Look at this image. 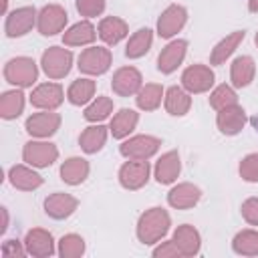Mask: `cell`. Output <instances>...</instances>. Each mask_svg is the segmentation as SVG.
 I'll use <instances>...</instances> for the list:
<instances>
[{
    "instance_id": "15",
    "label": "cell",
    "mask_w": 258,
    "mask_h": 258,
    "mask_svg": "<svg viewBox=\"0 0 258 258\" xmlns=\"http://www.w3.org/2000/svg\"><path fill=\"white\" fill-rule=\"evenodd\" d=\"M185 52H187V40L177 38V40L167 42V44L161 48L159 56H157V71L163 73V75L173 73V71L183 62Z\"/></svg>"
},
{
    "instance_id": "35",
    "label": "cell",
    "mask_w": 258,
    "mask_h": 258,
    "mask_svg": "<svg viewBox=\"0 0 258 258\" xmlns=\"http://www.w3.org/2000/svg\"><path fill=\"white\" fill-rule=\"evenodd\" d=\"M232 250L240 256H258V230H240L232 240Z\"/></svg>"
},
{
    "instance_id": "7",
    "label": "cell",
    "mask_w": 258,
    "mask_h": 258,
    "mask_svg": "<svg viewBox=\"0 0 258 258\" xmlns=\"http://www.w3.org/2000/svg\"><path fill=\"white\" fill-rule=\"evenodd\" d=\"M67 20H69V14L60 4H46L38 10L36 28L42 36H54L64 30Z\"/></svg>"
},
{
    "instance_id": "8",
    "label": "cell",
    "mask_w": 258,
    "mask_h": 258,
    "mask_svg": "<svg viewBox=\"0 0 258 258\" xmlns=\"http://www.w3.org/2000/svg\"><path fill=\"white\" fill-rule=\"evenodd\" d=\"M38 12L34 10V6H20L12 12L6 14V22H4V32L8 38H18L24 36L32 30V26L36 24Z\"/></svg>"
},
{
    "instance_id": "27",
    "label": "cell",
    "mask_w": 258,
    "mask_h": 258,
    "mask_svg": "<svg viewBox=\"0 0 258 258\" xmlns=\"http://www.w3.org/2000/svg\"><path fill=\"white\" fill-rule=\"evenodd\" d=\"M139 123V113L133 109H119L109 125V131L115 139H125L129 137V133H133V129Z\"/></svg>"
},
{
    "instance_id": "19",
    "label": "cell",
    "mask_w": 258,
    "mask_h": 258,
    "mask_svg": "<svg viewBox=\"0 0 258 258\" xmlns=\"http://www.w3.org/2000/svg\"><path fill=\"white\" fill-rule=\"evenodd\" d=\"M24 246L28 250L30 256H36V258H46V256H52L54 254V240H52V234L48 230H42V228H32L26 232V238H24Z\"/></svg>"
},
{
    "instance_id": "34",
    "label": "cell",
    "mask_w": 258,
    "mask_h": 258,
    "mask_svg": "<svg viewBox=\"0 0 258 258\" xmlns=\"http://www.w3.org/2000/svg\"><path fill=\"white\" fill-rule=\"evenodd\" d=\"M22 111H24V93L20 89L2 93V97H0V117L2 119H6V121L16 119Z\"/></svg>"
},
{
    "instance_id": "17",
    "label": "cell",
    "mask_w": 258,
    "mask_h": 258,
    "mask_svg": "<svg viewBox=\"0 0 258 258\" xmlns=\"http://www.w3.org/2000/svg\"><path fill=\"white\" fill-rule=\"evenodd\" d=\"M77 208H79V200L71 194H64V191H54L44 200V212L52 220L69 218V216L75 214Z\"/></svg>"
},
{
    "instance_id": "32",
    "label": "cell",
    "mask_w": 258,
    "mask_h": 258,
    "mask_svg": "<svg viewBox=\"0 0 258 258\" xmlns=\"http://www.w3.org/2000/svg\"><path fill=\"white\" fill-rule=\"evenodd\" d=\"M163 97H165V91H163L161 85L147 83V85H143L139 89V93L135 95V101H137V107L141 111H155L161 105Z\"/></svg>"
},
{
    "instance_id": "38",
    "label": "cell",
    "mask_w": 258,
    "mask_h": 258,
    "mask_svg": "<svg viewBox=\"0 0 258 258\" xmlns=\"http://www.w3.org/2000/svg\"><path fill=\"white\" fill-rule=\"evenodd\" d=\"M238 103V95L236 91L230 87V85H218L212 93H210V107L220 111L224 107H230V105H236Z\"/></svg>"
},
{
    "instance_id": "28",
    "label": "cell",
    "mask_w": 258,
    "mask_h": 258,
    "mask_svg": "<svg viewBox=\"0 0 258 258\" xmlns=\"http://www.w3.org/2000/svg\"><path fill=\"white\" fill-rule=\"evenodd\" d=\"M165 111L173 117H183L191 107V97L183 87H169L163 97Z\"/></svg>"
},
{
    "instance_id": "11",
    "label": "cell",
    "mask_w": 258,
    "mask_h": 258,
    "mask_svg": "<svg viewBox=\"0 0 258 258\" xmlns=\"http://www.w3.org/2000/svg\"><path fill=\"white\" fill-rule=\"evenodd\" d=\"M58 127H60V115L54 111L32 113L24 123L26 133L36 137V139H46V137L54 135L58 131Z\"/></svg>"
},
{
    "instance_id": "37",
    "label": "cell",
    "mask_w": 258,
    "mask_h": 258,
    "mask_svg": "<svg viewBox=\"0 0 258 258\" xmlns=\"http://www.w3.org/2000/svg\"><path fill=\"white\" fill-rule=\"evenodd\" d=\"M58 256L62 258H79L85 254V240L79 234H67L58 240Z\"/></svg>"
},
{
    "instance_id": "26",
    "label": "cell",
    "mask_w": 258,
    "mask_h": 258,
    "mask_svg": "<svg viewBox=\"0 0 258 258\" xmlns=\"http://www.w3.org/2000/svg\"><path fill=\"white\" fill-rule=\"evenodd\" d=\"M89 161L85 157H69L60 165V179L69 185H81L89 177Z\"/></svg>"
},
{
    "instance_id": "36",
    "label": "cell",
    "mask_w": 258,
    "mask_h": 258,
    "mask_svg": "<svg viewBox=\"0 0 258 258\" xmlns=\"http://www.w3.org/2000/svg\"><path fill=\"white\" fill-rule=\"evenodd\" d=\"M113 113V101L109 97H97L93 99L85 109V119L91 123H101Z\"/></svg>"
},
{
    "instance_id": "46",
    "label": "cell",
    "mask_w": 258,
    "mask_h": 258,
    "mask_svg": "<svg viewBox=\"0 0 258 258\" xmlns=\"http://www.w3.org/2000/svg\"><path fill=\"white\" fill-rule=\"evenodd\" d=\"M8 2H10V0H0V10H2V14H8Z\"/></svg>"
},
{
    "instance_id": "25",
    "label": "cell",
    "mask_w": 258,
    "mask_h": 258,
    "mask_svg": "<svg viewBox=\"0 0 258 258\" xmlns=\"http://www.w3.org/2000/svg\"><path fill=\"white\" fill-rule=\"evenodd\" d=\"M244 36H246L244 30H234V32L226 34V36L212 48V52H210V62H212V64H224V62L236 52V48L242 44Z\"/></svg>"
},
{
    "instance_id": "20",
    "label": "cell",
    "mask_w": 258,
    "mask_h": 258,
    "mask_svg": "<svg viewBox=\"0 0 258 258\" xmlns=\"http://www.w3.org/2000/svg\"><path fill=\"white\" fill-rule=\"evenodd\" d=\"M179 171H181V161H179V153L177 151L163 153L157 159L155 167H153V175H155L157 183H161V185L173 183L179 177Z\"/></svg>"
},
{
    "instance_id": "39",
    "label": "cell",
    "mask_w": 258,
    "mask_h": 258,
    "mask_svg": "<svg viewBox=\"0 0 258 258\" xmlns=\"http://www.w3.org/2000/svg\"><path fill=\"white\" fill-rule=\"evenodd\" d=\"M240 175L244 181L256 183L258 181V153H248L242 161H240Z\"/></svg>"
},
{
    "instance_id": "2",
    "label": "cell",
    "mask_w": 258,
    "mask_h": 258,
    "mask_svg": "<svg viewBox=\"0 0 258 258\" xmlns=\"http://www.w3.org/2000/svg\"><path fill=\"white\" fill-rule=\"evenodd\" d=\"M4 79L18 89L32 87L38 79V67L28 56H14L4 64Z\"/></svg>"
},
{
    "instance_id": "24",
    "label": "cell",
    "mask_w": 258,
    "mask_h": 258,
    "mask_svg": "<svg viewBox=\"0 0 258 258\" xmlns=\"http://www.w3.org/2000/svg\"><path fill=\"white\" fill-rule=\"evenodd\" d=\"M254 75H256V64H254L252 56L242 54V56H236L232 60V64H230V81H232L234 87H238V89L248 87L254 81Z\"/></svg>"
},
{
    "instance_id": "10",
    "label": "cell",
    "mask_w": 258,
    "mask_h": 258,
    "mask_svg": "<svg viewBox=\"0 0 258 258\" xmlns=\"http://www.w3.org/2000/svg\"><path fill=\"white\" fill-rule=\"evenodd\" d=\"M214 71L206 64H191L187 67L183 73H181V87L189 93V95H196V93H208L212 87H214Z\"/></svg>"
},
{
    "instance_id": "30",
    "label": "cell",
    "mask_w": 258,
    "mask_h": 258,
    "mask_svg": "<svg viewBox=\"0 0 258 258\" xmlns=\"http://www.w3.org/2000/svg\"><path fill=\"white\" fill-rule=\"evenodd\" d=\"M107 141V127L103 125H89L87 129H83V133L79 135V145L85 153H97L103 149Z\"/></svg>"
},
{
    "instance_id": "45",
    "label": "cell",
    "mask_w": 258,
    "mask_h": 258,
    "mask_svg": "<svg viewBox=\"0 0 258 258\" xmlns=\"http://www.w3.org/2000/svg\"><path fill=\"white\" fill-rule=\"evenodd\" d=\"M248 10L250 12H258V0H248Z\"/></svg>"
},
{
    "instance_id": "21",
    "label": "cell",
    "mask_w": 258,
    "mask_h": 258,
    "mask_svg": "<svg viewBox=\"0 0 258 258\" xmlns=\"http://www.w3.org/2000/svg\"><path fill=\"white\" fill-rule=\"evenodd\" d=\"M97 34L99 38L109 44V46H115L119 44L127 34H129V26L123 18L119 16H105L101 22H99V28H97Z\"/></svg>"
},
{
    "instance_id": "42",
    "label": "cell",
    "mask_w": 258,
    "mask_h": 258,
    "mask_svg": "<svg viewBox=\"0 0 258 258\" xmlns=\"http://www.w3.org/2000/svg\"><path fill=\"white\" fill-rule=\"evenodd\" d=\"M242 218L250 224V226H258V198H248L242 204Z\"/></svg>"
},
{
    "instance_id": "18",
    "label": "cell",
    "mask_w": 258,
    "mask_h": 258,
    "mask_svg": "<svg viewBox=\"0 0 258 258\" xmlns=\"http://www.w3.org/2000/svg\"><path fill=\"white\" fill-rule=\"evenodd\" d=\"M200 200H202V189L189 181L173 185L167 194V204L175 210H189V208L198 206Z\"/></svg>"
},
{
    "instance_id": "31",
    "label": "cell",
    "mask_w": 258,
    "mask_h": 258,
    "mask_svg": "<svg viewBox=\"0 0 258 258\" xmlns=\"http://www.w3.org/2000/svg\"><path fill=\"white\" fill-rule=\"evenodd\" d=\"M151 42H153V32L149 28H139L137 32H133L127 40V46H125V56L127 58H141L149 52L151 48Z\"/></svg>"
},
{
    "instance_id": "23",
    "label": "cell",
    "mask_w": 258,
    "mask_h": 258,
    "mask_svg": "<svg viewBox=\"0 0 258 258\" xmlns=\"http://www.w3.org/2000/svg\"><path fill=\"white\" fill-rule=\"evenodd\" d=\"M8 181L12 183V187L20 189V191H32L38 189L42 185V177L40 173H36L32 167L26 165H12L8 169Z\"/></svg>"
},
{
    "instance_id": "9",
    "label": "cell",
    "mask_w": 258,
    "mask_h": 258,
    "mask_svg": "<svg viewBox=\"0 0 258 258\" xmlns=\"http://www.w3.org/2000/svg\"><path fill=\"white\" fill-rule=\"evenodd\" d=\"M149 161L147 159H129L119 167V183L125 189H141L149 181Z\"/></svg>"
},
{
    "instance_id": "1",
    "label": "cell",
    "mask_w": 258,
    "mask_h": 258,
    "mask_svg": "<svg viewBox=\"0 0 258 258\" xmlns=\"http://www.w3.org/2000/svg\"><path fill=\"white\" fill-rule=\"evenodd\" d=\"M171 218L163 208H149L137 220V238L141 244L151 246L165 238L169 232Z\"/></svg>"
},
{
    "instance_id": "22",
    "label": "cell",
    "mask_w": 258,
    "mask_h": 258,
    "mask_svg": "<svg viewBox=\"0 0 258 258\" xmlns=\"http://www.w3.org/2000/svg\"><path fill=\"white\" fill-rule=\"evenodd\" d=\"M173 244L177 246V250L181 252V256H196L202 248V238H200V232L189 226V224H181L175 228L173 236H171Z\"/></svg>"
},
{
    "instance_id": "41",
    "label": "cell",
    "mask_w": 258,
    "mask_h": 258,
    "mask_svg": "<svg viewBox=\"0 0 258 258\" xmlns=\"http://www.w3.org/2000/svg\"><path fill=\"white\" fill-rule=\"evenodd\" d=\"M26 254H28V250H26L24 242H20V240H6L2 244V256L4 258H22Z\"/></svg>"
},
{
    "instance_id": "13",
    "label": "cell",
    "mask_w": 258,
    "mask_h": 258,
    "mask_svg": "<svg viewBox=\"0 0 258 258\" xmlns=\"http://www.w3.org/2000/svg\"><path fill=\"white\" fill-rule=\"evenodd\" d=\"M141 87H143V77L135 67H121L115 71V75L111 79V89L119 97L137 95Z\"/></svg>"
},
{
    "instance_id": "6",
    "label": "cell",
    "mask_w": 258,
    "mask_h": 258,
    "mask_svg": "<svg viewBox=\"0 0 258 258\" xmlns=\"http://www.w3.org/2000/svg\"><path fill=\"white\" fill-rule=\"evenodd\" d=\"M22 159L32 167H48L58 159V149L50 141L32 139V141L24 143Z\"/></svg>"
},
{
    "instance_id": "44",
    "label": "cell",
    "mask_w": 258,
    "mask_h": 258,
    "mask_svg": "<svg viewBox=\"0 0 258 258\" xmlns=\"http://www.w3.org/2000/svg\"><path fill=\"white\" fill-rule=\"evenodd\" d=\"M0 214H2V224H0V232L4 234L8 230V224H10V216H8V208H0Z\"/></svg>"
},
{
    "instance_id": "29",
    "label": "cell",
    "mask_w": 258,
    "mask_h": 258,
    "mask_svg": "<svg viewBox=\"0 0 258 258\" xmlns=\"http://www.w3.org/2000/svg\"><path fill=\"white\" fill-rule=\"evenodd\" d=\"M95 38H97V30L89 20H81L73 24L62 34V42L67 46H85V44H91Z\"/></svg>"
},
{
    "instance_id": "16",
    "label": "cell",
    "mask_w": 258,
    "mask_h": 258,
    "mask_svg": "<svg viewBox=\"0 0 258 258\" xmlns=\"http://www.w3.org/2000/svg\"><path fill=\"white\" fill-rule=\"evenodd\" d=\"M246 121H248V115L238 103L220 109L216 115V125L220 129V133H224V135H238L244 129Z\"/></svg>"
},
{
    "instance_id": "40",
    "label": "cell",
    "mask_w": 258,
    "mask_h": 258,
    "mask_svg": "<svg viewBox=\"0 0 258 258\" xmlns=\"http://www.w3.org/2000/svg\"><path fill=\"white\" fill-rule=\"evenodd\" d=\"M77 10H79L81 16L95 18V16L103 14V10H105V0H77Z\"/></svg>"
},
{
    "instance_id": "5",
    "label": "cell",
    "mask_w": 258,
    "mask_h": 258,
    "mask_svg": "<svg viewBox=\"0 0 258 258\" xmlns=\"http://www.w3.org/2000/svg\"><path fill=\"white\" fill-rule=\"evenodd\" d=\"M161 147V139L153 135H133L119 145V151L127 159H149Z\"/></svg>"
},
{
    "instance_id": "43",
    "label": "cell",
    "mask_w": 258,
    "mask_h": 258,
    "mask_svg": "<svg viewBox=\"0 0 258 258\" xmlns=\"http://www.w3.org/2000/svg\"><path fill=\"white\" fill-rule=\"evenodd\" d=\"M153 256L155 258H175V256H181V252L177 250L173 240H167V242H161L159 246L153 248Z\"/></svg>"
},
{
    "instance_id": "12",
    "label": "cell",
    "mask_w": 258,
    "mask_h": 258,
    "mask_svg": "<svg viewBox=\"0 0 258 258\" xmlns=\"http://www.w3.org/2000/svg\"><path fill=\"white\" fill-rule=\"evenodd\" d=\"M187 22V10L181 4H169L157 18V34L161 38L175 36Z\"/></svg>"
},
{
    "instance_id": "4",
    "label": "cell",
    "mask_w": 258,
    "mask_h": 258,
    "mask_svg": "<svg viewBox=\"0 0 258 258\" xmlns=\"http://www.w3.org/2000/svg\"><path fill=\"white\" fill-rule=\"evenodd\" d=\"M111 50L105 48V46H89L85 48L81 54H79V71L85 73V75H91V77H99L103 73L109 71L111 67Z\"/></svg>"
},
{
    "instance_id": "33",
    "label": "cell",
    "mask_w": 258,
    "mask_h": 258,
    "mask_svg": "<svg viewBox=\"0 0 258 258\" xmlns=\"http://www.w3.org/2000/svg\"><path fill=\"white\" fill-rule=\"evenodd\" d=\"M95 89H97V85H95L93 79H77V81L71 83V87L67 91V99H69V103L79 105V107L87 105V103L93 101Z\"/></svg>"
},
{
    "instance_id": "14",
    "label": "cell",
    "mask_w": 258,
    "mask_h": 258,
    "mask_svg": "<svg viewBox=\"0 0 258 258\" xmlns=\"http://www.w3.org/2000/svg\"><path fill=\"white\" fill-rule=\"evenodd\" d=\"M64 101V91L58 83H42L30 93L32 107L40 111H54Z\"/></svg>"
},
{
    "instance_id": "47",
    "label": "cell",
    "mask_w": 258,
    "mask_h": 258,
    "mask_svg": "<svg viewBox=\"0 0 258 258\" xmlns=\"http://www.w3.org/2000/svg\"><path fill=\"white\" fill-rule=\"evenodd\" d=\"M254 42H256V46H258V32H256V36H254Z\"/></svg>"
},
{
    "instance_id": "3",
    "label": "cell",
    "mask_w": 258,
    "mask_h": 258,
    "mask_svg": "<svg viewBox=\"0 0 258 258\" xmlns=\"http://www.w3.org/2000/svg\"><path fill=\"white\" fill-rule=\"evenodd\" d=\"M40 67L48 79H62L71 73L73 52L64 46H50L40 56Z\"/></svg>"
}]
</instances>
